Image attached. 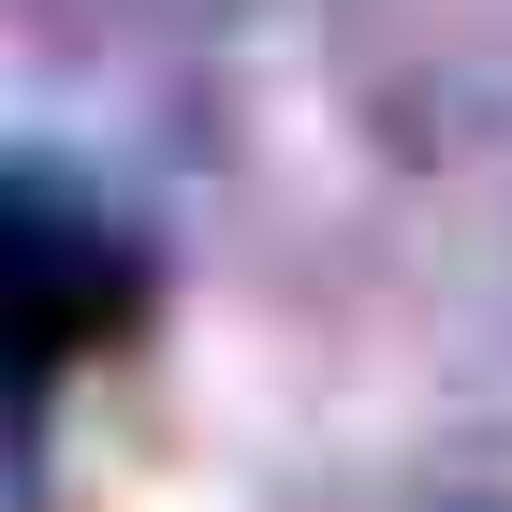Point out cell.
<instances>
[{"instance_id": "obj_1", "label": "cell", "mask_w": 512, "mask_h": 512, "mask_svg": "<svg viewBox=\"0 0 512 512\" xmlns=\"http://www.w3.org/2000/svg\"><path fill=\"white\" fill-rule=\"evenodd\" d=\"M161 512H191V498H161Z\"/></svg>"}]
</instances>
